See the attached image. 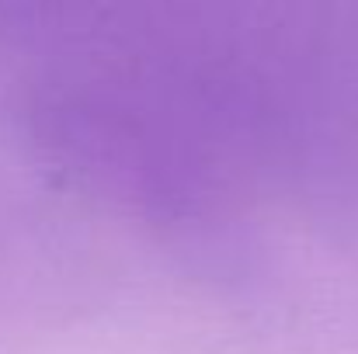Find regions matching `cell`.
Masks as SVG:
<instances>
[]
</instances>
